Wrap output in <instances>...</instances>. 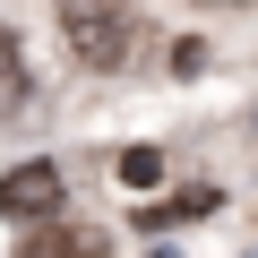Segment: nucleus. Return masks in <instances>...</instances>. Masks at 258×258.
I'll return each instance as SVG.
<instances>
[{
	"instance_id": "20e7f679",
	"label": "nucleus",
	"mask_w": 258,
	"mask_h": 258,
	"mask_svg": "<svg viewBox=\"0 0 258 258\" xmlns=\"http://www.w3.org/2000/svg\"><path fill=\"white\" fill-rule=\"evenodd\" d=\"M198 215H215V189H172V198H164V207H147L138 224L155 232V224H198Z\"/></svg>"
},
{
	"instance_id": "39448f33",
	"label": "nucleus",
	"mask_w": 258,
	"mask_h": 258,
	"mask_svg": "<svg viewBox=\"0 0 258 258\" xmlns=\"http://www.w3.org/2000/svg\"><path fill=\"white\" fill-rule=\"evenodd\" d=\"M26 103V52H18V35L0 26V112H18Z\"/></svg>"
},
{
	"instance_id": "7ed1b4c3",
	"label": "nucleus",
	"mask_w": 258,
	"mask_h": 258,
	"mask_svg": "<svg viewBox=\"0 0 258 258\" xmlns=\"http://www.w3.org/2000/svg\"><path fill=\"white\" fill-rule=\"evenodd\" d=\"M18 258H112V241H103L95 224H52V215H43V232H26Z\"/></svg>"
},
{
	"instance_id": "0eeeda50",
	"label": "nucleus",
	"mask_w": 258,
	"mask_h": 258,
	"mask_svg": "<svg viewBox=\"0 0 258 258\" xmlns=\"http://www.w3.org/2000/svg\"><path fill=\"white\" fill-rule=\"evenodd\" d=\"M215 9H258V0H215Z\"/></svg>"
},
{
	"instance_id": "6e6552de",
	"label": "nucleus",
	"mask_w": 258,
	"mask_h": 258,
	"mask_svg": "<svg viewBox=\"0 0 258 258\" xmlns=\"http://www.w3.org/2000/svg\"><path fill=\"white\" fill-rule=\"evenodd\" d=\"M155 258H172V249H155Z\"/></svg>"
},
{
	"instance_id": "423d86ee",
	"label": "nucleus",
	"mask_w": 258,
	"mask_h": 258,
	"mask_svg": "<svg viewBox=\"0 0 258 258\" xmlns=\"http://www.w3.org/2000/svg\"><path fill=\"white\" fill-rule=\"evenodd\" d=\"M155 172H164L155 147H129V155H120V181H155Z\"/></svg>"
},
{
	"instance_id": "f257e3e1",
	"label": "nucleus",
	"mask_w": 258,
	"mask_h": 258,
	"mask_svg": "<svg viewBox=\"0 0 258 258\" xmlns=\"http://www.w3.org/2000/svg\"><path fill=\"white\" fill-rule=\"evenodd\" d=\"M60 18V43L78 69H120L129 43H138V18H129V0H52Z\"/></svg>"
},
{
	"instance_id": "f03ea898",
	"label": "nucleus",
	"mask_w": 258,
	"mask_h": 258,
	"mask_svg": "<svg viewBox=\"0 0 258 258\" xmlns=\"http://www.w3.org/2000/svg\"><path fill=\"white\" fill-rule=\"evenodd\" d=\"M60 207H69L60 164L26 155V164H9V172H0V215H9V224H43V215H60Z\"/></svg>"
}]
</instances>
